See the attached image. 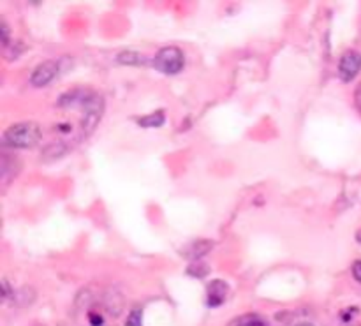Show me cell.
I'll return each mask as SVG.
<instances>
[{
    "label": "cell",
    "mask_w": 361,
    "mask_h": 326,
    "mask_svg": "<svg viewBox=\"0 0 361 326\" xmlns=\"http://www.w3.org/2000/svg\"><path fill=\"white\" fill-rule=\"evenodd\" d=\"M358 310L356 309H349V314H356ZM354 316H342V321H351V319H353Z\"/></svg>",
    "instance_id": "e0dca14e"
},
{
    "label": "cell",
    "mask_w": 361,
    "mask_h": 326,
    "mask_svg": "<svg viewBox=\"0 0 361 326\" xmlns=\"http://www.w3.org/2000/svg\"><path fill=\"white\" fill-rule=\"evenodd\" d=\"M153 67L162 75H178L185 66V55L177 46H164L157 51L152 60Z\"/></svg>",
    "instance_id": "3957f363"
},
{
    "label": "cell",
    "mask_w": 361,
    "mask_h": 326,
    "mask_svg": "<svg viewBox=\"0 0 361 326\" xmlns=\"http://www.w3.org/2000/svg\"><path fill=\"white\" fill-rule=\"evenodd\" d=\"M300 326H312V325H308V323H305V325H300Z\"/></svg>",
    "instance_id": "ac0fdd59"
},
{
    "label": "cell",
    "mask_w": 361,
    "mask_h": 326,
    "mask_svg": "<svg viewBox=\"0 0 361 326\" xmlns=\"http://www.w3.org/2000/svg\"><path fill=\"white\" fill-rule=\"evenodd\" d=\"M67 145L58 141V143H51L48 145L45 149V152L41 153V159H46V161H55V159H60L62 155H66Z\"/></svg>",
    "instance_id": "30bf717a"
},
{
    "label": "cell",
    "mask_w": 361,
    "mask_h": 326,
    "mask_svg": "<svg viewBox=\"0 0 361 326\" xmlns=\"http://www.w3.org/2000/svg\"><path fill=\"white\" fill-rule=\"evenodd\" d=\"M353 275H354V279H356V281L361 284V260H358L356 263L353 264Z\"/></svg>",
    "instance_id": "9a60e30c"
},
{
    "label": "cell",
    "mask_w": 361,
    "mask_h": 326,
    "mask_svg": "<svg viewBox=\"0 0 361 326\" xmlns=\"http://www.w3.org/2000/svg\"><path fill=\"white\" fill-rule=\"evenodd\" d=\"M361 71V53L358 51L349 50L345 51L338 60V76L342 82H353L358 76V73Z\"/></svg>",
    "instance_id": "5b68a950"
},
{
    "label": "cell",
    "mask_w": 361,
    "mask_h": 326,
    "mask_svg": "<svg viewBox=\"0 0 361 326\" xmlns=\"http://www.w3.org/2000/svg\"><path fill=\"white\" fill-rule=\"evenodd\" d=\"M116 60H119L120 64H123V66H147L148 64V58L143 57V55H140L138 51H122V53L116 57Z\"/></svg>",
    "instance_id": "ba28073f"
},
{
    "label": "cell",
    "mask_w": 361,
    "mask_h": 326,
    "mask_svg": "<svg viewBox=\"0 0 361 326\" xmlns=\"http://www.w3.org/2000/svg\"><path fill=\"white\" fill-rule=\"evenodd\" d=\"M41 127L36 122H18L4 131L2 143L8 149H32L41 140Z\"/></svg>",
    "instance_id": "7a4b0ae2"
},
{
    "label": "cell",
    "mask_w": 361,
    "mask_h": 326,
    "mask_svg": "<svg viewBox=\"0 0 361 326\" xmlns=\"http://www.w3.org/2000/svg\"><path fill=\"white\" fill-rule=\"evenodd\" d=\"M58 108L82 110L83 115H101L104 113V97L90 88H73L60 95L57 101Z\"/></svg>",
    "instance_id": "6da1fadb"
},
{
    "label": "cell",
    "mask_w": 361,
    "mask_h": 326,
    "mask_svg": "<svg viewBox=\"0 0 361 326\" xmlns=\"http://www.w3.org/2000/svg\"><path fill=\"white\" fill-rule=\"evenodd\" d=\"M187 273H189L190 277H197V279H201V277L208 275L210 268H208V264L201 263V261H192L189 268H187Z\"/></svg>",
    "instance_id": "7c38bea8"
},
{
    "label": "cell",
    "mask_w": 361,
    "mask_h": 326,
    "mask_svg": "<svg viewBox=\"0 0 361 326\" xmlns=\"http://www.w3.org/2000/svg\"><path fill=\"white\" fill-rule=\"evenodd\" d=\"M212 249H214V242L212 240H197V242H194V244H190L189 247L185 249L184 254L192 261H201V258L205 254H208Z\"/></svg>",
    "instance_id": "52a82bcc"
},
{
    "label": "cell",
    "mask_w": 361,
    "mask_h": 326,
    "mask_svg": "<svg viewBox=\"0 0 361 326\" xmlns=\"http://www.w3.org/2000/svg\"><path fill=\"white\" fill-rule=\"evenodd\" d=\"M125 326H143V312H141V309H132L129 312Z\"/></svg>",
    "instance_id": "4fadbf2b"
},
{
    "label": "cell",
    "mask_w": 361,
    "mask_h": 326,
    "mask_svg": "<svg viewBox=\"0 0 361 326\" xmlns=\"http://www.w3.org/2000/svg\"><path fill=\"white\" fill-rule=\"evenodd\" d=\"M360 326H361V325H360Z\"/></svg>",
    "instance_id": "d6986e66"
},
{
    "label": "cell",
    "mask_w": 361,
    "mask_h": 326,
    "mask_svg": "<svg viewBox=\"0 0 361 326\" xmlns=\"http://www.w3.org/2000/svg\"><path fill=\"white\" fill-rule=\"evenodd\" d=\"M9 27H8V23H5V20H2V46H4V48H8V45H9Z\"/></svg>",
    "instance_id": "5bb4252c"
},
{
    "label": "cell",
    "mask_w": 361,
    "mask_h": 326,
    "mask_svg": "<svg viewBox=\"0 0 361 326\" xmlns=\"http://www.w3.org/2000/svg\"><path fill=\"white\" fill-rule=\"evenodd\" d=\"M164 122H166V113L162 112V110L150 113V115L140 116V118H138V124H140L141 127H148V129L160 127Z\"/></svg>",
    "instance_id": "9c48e42d"
},
{
    "label": "cell",
    "mask_w": 361,
    "mask_h": 326,
    "mask_svg": "<svg viewBox=\"0 0 361 326\" xmlns=\"http://www.w3.org/2000/svg\"><path fill=\"white\" fill-rule=\"evenodd\" d=\"M11 293L14 294V291H11V286H9V282L4 279V281H2V297H4V300H8Z\"/></svg>",
    "instance_id": "2e32d148"
},
{
    "label": "cell",
    "mask_w": 361,
    "mask_h": 326,
    "mask_svg": "<svg viewBox=\"0 0 361 326\" xmlns=\"http://www.w3.org/2000/svg\"><path fill=\"white\" fill-rule=\"evenodd\" d=\"M229 326H268L264 323V319L258 314H245V316H240V318L233 319L229 323Z\"/></svg>",
    "instance_id": "8fae6325"
},
{
    "label": "cell",
    "mask_w": 361,
    "mask_h": 326,
    "mask_svg": "<svg viewBox=\"0 0 361 326\" xmlns=\"http://www.w3.org/2000/svg\"><path fill=\"white\" fill-rule=\"evenodd\" d=\"M60 71H62L60 60H46V62L39 64V66L32 71V75H30V85L37 88L46 87L48 83H51L58 75H60Z\"/></svg>",
    "instance_id": "277c9868"
},
{
    "label": "cell",
    "mask_w": 361,
    "mask_h": 326,
    "mask_svg": "<svg viewBox=\"0 0 361 326\" xmlns=\"http://www.w3.org/2000/svg\"><path fill=\"white\" fill-rule=\"evenodd\" d=\"M227 291H229L227 282L221 281V279H215V281L210 282L208 288H206V301H208V307L222 305L227 297Z\"/></svg>",
    "instance_id": "8992f818"
}]
</instances>
